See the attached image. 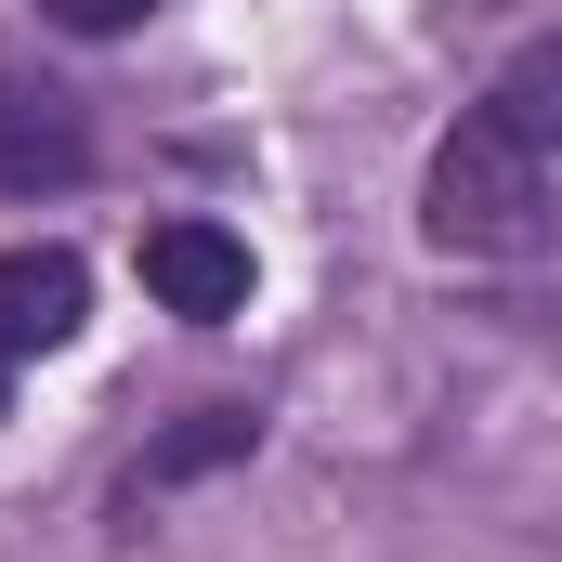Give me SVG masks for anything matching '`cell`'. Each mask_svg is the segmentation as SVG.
<instances>
[{"mask_svg": "<svg viewBox=\"0 0 562 562\" xmlns=\"http://www.w3.org/2000/svg\"><path fill=\"white\" fill-rule=\"evenodd\" d=\"M419 223H431V249H471V262H497V249H537V236H550V157L510 132L497 105H471L458 132L431 144Z\"/></svg>", "mask_w": 562, "mask_h": 562, "instance_id": "6da1fadb", "label": "cell"}, {"mask_svg": "<svg viewBox=\"0 0 562 562\" xmlns=\"http://www.w3.org/2000/svg\"><path fill=\"white\" fill-rule=\"evenodd\" d=\"M79 170H92V119H79V92L0 66V196H66Z\"/></svg>", "mask_w": 562, "mask_h": 562, "instance_id": "7a4b0ae2", "label": "cell"}, {"mask_svg": "<svg viewBox=\"0 0 562 562\" xmlns=\"http://www.w3.org/2000/svg\"><path fill=\"white\" fill-rule=\"evenodd\" d=\"M144 288L170 301V314H196V327H223V314H249V236H223V223H157L144 236Z\"/></svg>", "mask_w": 562, "mask_h": 562, "instance_id": "3957f363", "label": "cell"}, {"mask_svg": "<svg viewBox=\"0 0 562 562\" xmlns=\"http://www.w3.org/2000/svg\"><path fill=\"white\" fill-rule=\"evenodd\" d=\"M92 327V276H79V249H0V353L26 367V353H66Z\"/></svg>", "mask_w": 562, "mask_h": 562, "instance_id": "277c9868", "label": "cell"}, {"mask_svg": "<svg viewBox=\"0 0 562 562\" xmlns=\"http://www.w3.org/2000/svg\"><path fill=\"white\" fill-rule=\"evenodd\" d=\"M249 445H262V406H196V419H170V431L132 458V484H119V497H132V510H144V497H183V484L236 471Z\"/></svg>", "mask_w": 562, "mask_h": 562, "instance_id": "5b68a950", "label": "cell"}, {"mask_svg": "<svg viewBox=\"0 0 562 562\" xmlns=\"http://www.w3.org/2000/svg\"><path fill=\"white\" fill-rule=\"evenodd\" d=\"M484 105H497L510 132H524L537 157H550V144H562V40H537V53H524V66H510V79H497Z\"/></svg>", "mask_w": 562, "mask_h": 562, "instance_id": "8992f818", "label": "cell"}, {"mask_svg": "<svg viewBox=\"0 0 562 562\" xmlns=\"http://www.w3.org/2000/svg\"><path fill=\"white\" fill-rule=\"evenodd\" d=\"M40 13H53L66 40H119V26H144L157 0H40Z\"/></svg>", "mask_w": 562, "mask_h": 562, "instance_id": "52a82bcc", "label": "cell"}, {"mask_svg": "<svg viewBox=\"0 0 562 562\" xmlns=\"http://www.w3.org/2000/svg\"><path fill=\"white\" fill-rule=\"evenodd\" d=\"M0 406H13V353H0Z\"/></svg>", "mask_w": 562, "mask_h": 562, "instance_id": "ba28073f", "label": "cell"}]
</instances>
